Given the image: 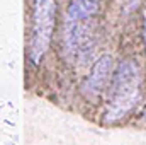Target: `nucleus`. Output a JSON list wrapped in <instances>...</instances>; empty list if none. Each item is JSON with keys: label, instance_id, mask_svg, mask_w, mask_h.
<instances>
[{"label": "nucleus", "instance_id": "obj_4", "mask_svg": "<svg viewBox=\"0 0 146 145\" xmlns=\"http://www.w3.org/2000/svg\"><path fill=\"white\" fill-rule=\"evenodd\" d=\"M99 10V0H72L68 7V17L72 21L87 19Z\"/></svg>", "mask_w": 146, "mask_h": 145}, {"label": "nucleus", "instance_id": "obj_6", "mask_svg": "<svg viewBox=\"0 0 146 145\" xmlns=\"http://www.w3.org/2000/svg\"><path fill=\"white\" fill-rule=\"evenodd\" d=\"M7 145H15V144H14V142H9V144H7Z\"/></svg>", "mask_w": 146, "mask_h": 145}, {"label": "nucleus", "instance_id": "obj_7", "mask_svg": "<svg viewBox=\"0 0 146 145\" xmlns=\"http://www.w3.org/2000/svg\"><path fill=\"white\" fill-rule=\"evenodd\" d=\"M143 116H145V119H146V108H145V114H143Z\"/></svg>", "mask_w": 146, "mask_h": 145}, {"label": "nucleus", "instance_id": "obj_5", "mask_svg": "<svg viewBox=\"0 0 146 145\" xmlns=\"http://www.w3.org/2000/svg\"><path fill=\"white\" fill-rule=\"evenodd\" d=\"M138 3H139V0H131V3H129L127 10H133V9H136V7H138Z\"/></svg>", "mask_w": 146, "mask_h": 145}, {"label": "nucleus", "instance_id": "obj_1", "mask_svg": "<svg viewBox=\"0 0 146 145\" xmlns=\"http://www.w3.org/2000/svg\"><path fill=\"white\" fill-rule=\"evenodd\" d=\"M141 72L134 60H122L115 70L110 101L104 119L107 123H115L129 114L139 99Z\"/></svg>", "mask_w": 146, "mask_h": 145}, {"label": "nucleus", "instance_id": "obj_2", "mask_svg": "<svg viewBox=\"0 0 146 145\" xmlns=\"http://www.w3.org/2000/svg\"><path fill=\"white\" fill-rule=\"evenodd\" d=\"M33 39H31V60L39 63L46 50L49 48L54 31V2L53 0H34V21H33Z\"/></svg>", "mask_w": 146, "mask_h": 145}, {"label": "nucleus", "instance_id": "obj_3", "mask_svg": "<svg viewBox=\"0 0 146 145\" xmlns=\"http://www.w3.org/2000/svg\"><path fill=\"white\" fill-rule=\"evenodd\" d=\"M110 72H112V56H110V55L100 56V58L95 62L90 77H88L87 82H85L87 92H90V94H94V96L99 94V92H102L104 87H106L107 82H109Z\"/></svg>", "mask_w": 146, "mask_h": 145}]
</instances>
